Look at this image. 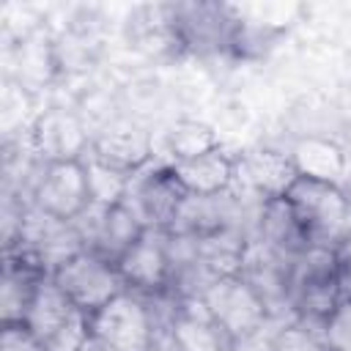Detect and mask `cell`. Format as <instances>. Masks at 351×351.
Segmentation results:
<instances>
[{
    "instance_id": "24",
    "label": "cell",
    "mask_w": 351,
    "mask_h": 351,
    "mask_svg": "<svg viewBox=\"0 0 351 351\" xmlns=\"http://www.w3.org/2000/svg\"><path fill=\"white\" fill-rule=\"evenodd\" d=\"M90 340H93L90 315L82 313V310H74L71 318L44 343V348L47 351H82Z\"/></svg>"
},
{
    "instance_id": "27",
    "label": "cell",
    "mask_w": 351,
    "mask_h": 351,
    "mask_svg": "<svg viewBox=\"0 0 351 351\" xmlns=\"http://www.w3.org/2000/svg\"><path fill=\"white\" fill-rule=\"evenodd\" d=\"M291 324V321H282V318H269L263 326H258L255 332L250 335H241V337H233L228 351H274V343H277V335L280 329Z\"/></svg>"
},
{
    "instance_id": "7",
    "label": "cell",
    "mask_w": 351,
    "mask_h": 351,
    "mask_svg": "<svg viewBox=\"0 0 351 351\" xmlns=\"http://www.w3.org/2000/svg\"><path fill=\"white\" fill-rule=\"evenodd\" d=\"M211 318L219 324V329L233 340L241 335L255 332L263 326L271 315L263 299L255 293V288L241 274H225L217 277L200 296Z\"/></svg>"
},
{
    "instance_id": "21",
    "label": "cell",
    "mask_w": 351,
    "mask_h": 351,
    "mask_svg": "<svg viewBox=\"0 0 351 351\" xmlns=\"http://www.w3.org/2000/svg\"><path fill=\"white\" fill-rule=\"evenodd\" d=\"M80 310L69 302V296L58 288V282L52 277H44L38 282V288L33 291L30 296V304L25 310V318H22V326L36 335L41 340V346L71 318V313Z\"/></svg>"
},
{
    "instance_id": "12",
    "label": "cell",
    "mask_w": 351,
    "mask_h": 351,
    "mask_svg": "<svg viewBox=\"0 0 351 351\" xmlns=\"http://www.w3.org/2000/svg\"><path fill=\"white\" fill-rule=\"evenodd\" d=\"M30 143L41 165L80 162L90 154V134L77 112L66 107H49L33 118Z\"/></svg>"
},
{
    "instance_id": "31",
    "label": "cell",
    "mask_w": 351,
    "mask_h": 351,
    "mask_svg": "<svg viewBox=\"0 0 351 351\" xmlns=\"http://www.w3.org/2000/svg\"><path fill=\"white\" fill-rule=\"evenodd\" d=\"M343 189H346V195H348V200H351V173H348V178H346V184H343Z\"/></svg>"
},
{
    "instance_id": "5",
    "label": "cell",
    "mask_w": 351,
    "mask_h": 351,
    "mask_svg": "<svg viewBox=\"0 0 351 351\" xmlns=\"http://www.w3.org/2000/svg\"><path fill=\"white\" fill-rule=\"evenodd\" d=\"M52 280L69 296V302L88 315H93L96 310H101L107 302H112L118 293L126 291L118 266L88 250L66 261L52 274Z\"/></svg>"
},
{
    "instance_id": "2",
    "label": "cell",
    "mask_w": 351,
    "mask_h": 351,
    "mask_svg": "<svg viewBox=\"0 0 351 351\" xmlns=\"http://www.w3.org/2000/svg\"><path fill=\"white\" fill-rule=\"evenodd\" d=\"M343 299L335 250L307 247L291 261V307L293 318L307 326H324L326 315Z\"/></svg>"
},
{
    "instance_id": "22",
    "label": "cell",
    "mask_w": 351,
    "mask_h": 351,
    "mask_svg": "<svg viewBox=\"0 0 351 351\" xmlns=\"http://www.w3.org/2000/svg\"><path fill=\"white\" fill-rule=\"evenodd\" d=\"M214 148H219L217 132L203 121H178L167 132L170 165L173 162H184V159H195V156L208 154Z\"/></svg>"
},
{
    "instance_id": "26",
    "label": "cell",
    "mask_w": 351,
    "mask_h": 351,
    "mask_svg": "<svg viewBox=\"0 0 351 351\" xmlns=\"http://www.w3.org/2000/svg\"><path fill=\"white\" fill-rule=\"evenodd\" d=\"M321 332L332 351H351V296H343L337 302V307L326 315Z\"/></svg>"
},
{
    "instance_id": "25",
    "label": "cell",
    "mask_w": 351,
    "mask_h": 351,
    "mask_svg": "<svg viewBox=\"0 0 351 351\" xmlns=\"http://www.w3.org/2000/svg\"><path fill=\"white\" fill-rule=\"evenodd\" d=\"M274 351H332L318 326H307L302 321H291L280 329Z\"/></svg>"
},
{
    "instance_id": "6",
    "label": "cell",
    "mask_w": 351,
    "mask_h": 351,
    "mask_svg": "<svg viewBox=\"0 0 351 351\" xmlns=\"http://www.w3.org/2000/svg\"><path fill=\"white\" fill-rule=\"evenodd\" d=\"M184 200H186V192L173 176L170 165L151 162L148 167H143L129 178L123 206L140 219L143 228L167 230Z\"/></svg>"
},
{
    "instance_id": "10",
    "label": "cell",
    "mask_w": 351,
    "mask_h": 351,
    "mask_svg": "<svg viewBox=\"0 0 351 351\" xmlns=\"http://www.w3.org/2000/svg\"><path fill=\"white\" fill-rule=\"evenodd\" d=\"M30 203L58 219L80 217L90 203L85 159L41 165L33 181V189H30Z\"/></svg>"
},
{
    "instance_id": "32",
    "label": "cell",
    "mask_w": 351,
    "mask_h": 351,
    "mask_svg": "<svg viewBox=\"0 0 351 351\" xmlns=\"http://www.w3.org/2000/svg\"><path fill=\"white\" fill-rule=\"evenodd\" d=\"M151 351H165V348H159V346H154V348H151Z\"/></svg>"
},
{
    "instance_id": "13",
    "label": "cell",
    "mask_w": 351,
    "mask_h": 351,
    "mask_svg": "<svg viewBox=\"0 0 351 351\" xmlns=\"http://www.w3.org/2000/svg\"><path fill=\"white\" fill-rule=\"evenodd\" d=\"M239 274L255 288V293L269 307L271 318L296 321L291 307V261L288 258H282L263 241L250 239Z\"/></svg>"
},
{
    "instance_id": "28",
    "label": "cell",
    "mask_w": 351,
    "mask_h": 351,
    "mask_svg": "<svg viewBox=\"0 0 351 351\" xmlns=\"http://www.w3.org/2000/svg\"><path fill=\"white\" fill-rule=\"evenodd\" d=\"M0 351H47L36 335H30L22 324H3Z\"/></svg>"
},
{
    "instance_id": "20",
    "label": "cell",
    "mask_w": 351,
    "mask_h": 351,
    "mask_svg": "<svg viewBox=\"0 0 351 351\" xmlns=\"http://www.w3.org/2000/svg\"><path fill=\"white\" fill-rule=\"evenodd\" d=\"M49 277L44 274L33 261H27L25 255L5 250V263H3V296H0V307H3V324H22L25 310L30 304L33 291L38 288V282Z\"/></svg>"
},
{
    "instance_id": "11",
    "label": "cell",
    "mask_w": 351,
    "mask_h": 351,
    "mask_svg": "<svg viewBox=\"0 0 351 351\" xmlns=\"http://www.w3.org/2000/svg\"><path fill=\"white\" fill-rule=\"evenodd\" d=\"M173 19L184 52H230L239 25L236 8L214 3H184L173 5Z\"/></svg>"
},
{
    "instance_id": "19",
    "label": "cell",
    "mask_w": 351,
    "mask_h": 351,
    "mask_svg": "<svg viewBox=\"0 0 351 351\" xmlns=\"http://www.w3.org/2000/svg\"><path fill=\"white\" fill-rule=\"evenodd\" d=\"M299 178H310V181H321V184H335L343 186L348 178V156L346 151L329 140V137H299L291 151H288Z\"/></svg>"
},
{
    "instance_id": "9",
    "label": "cell",
    "mask_w": 351,
    "mask_h": 351,
    "mask_svg": "<svg viewBox=\"0 0 351 351\" xmlns=\"http://www.w3.org/2000/svg\"><path fill=\"white\" fill-rule=\"evenodd\" d=\"M85 250L101 255L104 261L115 263L140 236L143 225L140 219L121 203V206H101V203H88V208L71 219Z\"/></svg>"
},
{
    "instance_id": "29",
    "label": "cell",
    "mask_w": 351,
    "mask_h": 351,
    "mask_svg": "<svg viewBox=\"0 0 351 351\" xmlns=\"http://www.w3.org/2000/svg\"><path fill=\"white\" fill-rule=\"evenodd\" d=\"M337 258V280H340V291L343 296H351V236L335 250Z\"/></svg>"
},
{
    "instance_id": "16",
    "label": "cell",
    "mask_w": 351,
    "mask_h": 351,
    "mask_svg": "<svg viewBox=\"0 0 351 351\" xmlns=\"http://www.w3.org/2000/svg\"><path fill=\"white\" fill-rule=\"evenodd\" d=\"M90 156L99 159L101 165L134 176L143 167L151 165L154 159V145H151V134L143 132L140 126L132 123H115L107 126L104 132H99L90 143Z\"/></svg>"
},
{
    "instance_id": "4",
    "label": "cell",
    "mask_w": 351,
    "mask_h": 351,
    "mask_svg": "<svg viewBox=\"0 0 351 351\" xmlns=\"http://www.w3.org/2000/svg\"><path fill=\"white\" fill-rule=\"evenodd\" d=\"M5 250H14V252L25 255L44 274L52 277L66 261L85 252V244H82L71 219H58V217L41 211L38 206L27 203L25 211H22L16 239Z\"/></svg>"
},
{
    "instance_id": "18",
    "label": "cell",
    "mask_w": 351,
    "mask_h": 351,
    "mask_svg": "<svg viewBox=\"0 0 351 351\" xmlns=\"http://www.w3.org/2000/svg\"><path fill=\"white\" fill-rule=\"evenodd\" d=\"M252 239L263 241L266 247H271L274 252H280L288 261H293L296 255H302L310 247V239H307L296 211L291 208V203L285 197L266 200L258 206Z\"/></svg>"
},
{
    "instance_id": "15",
    "label": "cell",
    "mask_w": 351,
    "mask_h": 351,
    "mask_svg": "<svg viewBox=\"0 0 351 351\" xmlns=\"http://www.w3.org/2000/svg\"><path fill=\"white\" fill-rule=\"evenodd\" d=\"M296 178L299 173L285 151L252 148L236 159V184L241 181V186L261 203L285 197Z\"/></svg>"
},
{
    "instance_id": "30",
    "label": "cell",
    "mask_w": 351,
    "mask_h": 351,
    "mask_svg": "<svg viewBox=\"0 0 351 351\" xmlns=\"http://www.w3.org/2000/svg\"><path fill=\"white\" fill-rule=\"evenodd\" d=\"M82 351H112V348H107V346H104V343H99V340H96V337H93V340H90V343H88V346H85V348H82Z\"/></svg>"
},
{
    "instance_id": "14",
    "label": "cell",
    "mask_w": 351,
    "mask_h": 351,
    "mask_svg": "<svg viewBox=\"0 0 351 351\" xmlns=\"http://www.w3.org/2000/svg\"><path fill=\"white\" fill-rule=\"evenodd\" d=\"M165 351H228L230 337L219 329L200 299H178L170 310L165 329L156 337Z\"/></svg>"
},
{
    "instance_id": "3",
    "label": "cell",
    "mask_w": 351,
    "mask_h": 351,
    "mask_svg": "<svg viewBox=\"0 0 351 351\" xmlns=\"http://www.w3.org/2000/svg\"><path fill=\"white\" fill-rule=\"evenodd\" d=\"M90 329L112 351H151L159 337V318L148 296L126 288L90 315Z\"/></svg>"
},
{
    "instance_id": "1",
    "label": "cell",
    "mask_w": 351,
    "mask_h": 351,
    "mask_svg": "<svg viewBox=\"0 0 351 351\" xmlns=\"http://www.w3.org/2000/svg\"><path fill=\"white\" fill-rule=\"evenodd\" d=\"M285 200L296 211L310 247L337 250L351 236V200L343 186L296 178Z\"/></svg>"
},
{
    "instance_id": "17",
    "label": "cell",
    "mask_w": 351,
    "mask_h": 351,
    "mask_svg": "<svg viewBox=\"0 0 351 351\" xmlns=\"http://www.w3.org/2000/svg\"><path fill=\"white\" fill-rule=\"evenodd\" d=\"M170 170L186 195L214 197V195H228L236 186V159L222 148H214L195 159L173 162Z\"/></svg>"
},
{
    "instance_id": "23",
    "label": "cell",
    "mask_w": 351,
    "mask_h": 351,
    "mask_svg": "<svg viewBox=\"0 0 351 351\" xmlns=\"http://www.w3.org/2000/svg\"><path fill=\"white\" fill-rule=\"evenodd\" d=\"M85 170H88V186H90V200L93 203H101V206H121L123 203L132 176L101 165L90 154L85 156Z\"/></svg>"
},
{
    "instance_id": "8",
    "label": "cell",
    "mask_w": 351,
    "mask_h": 351,
    "mask_svg": "<svg viewBox=\"0 0 351 351\" xmlns=\"http://www.w3.org/2000/svg\"><path fill=\"white\" fill-rule=\"evenodd\" d=\"M123 285L140 296L170 293L173 282V261L167 230L145 228L143 236L115 261Z\"/></svg>"
}]
</instances>
